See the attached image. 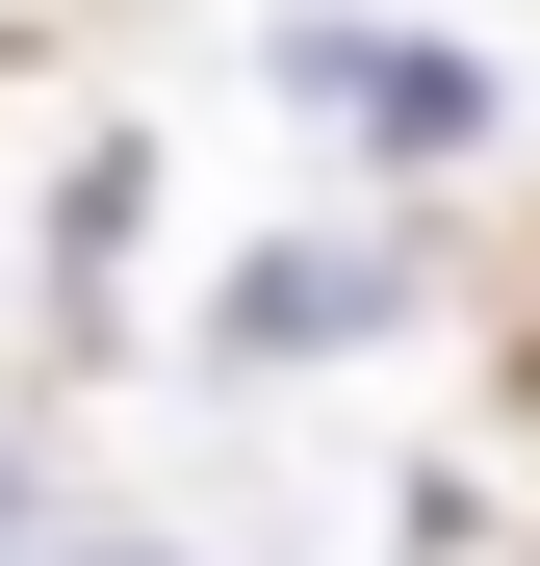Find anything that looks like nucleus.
<instances>
[{"mask_svg": "<svg viewBox=\"0 0 540 566\" xmlns=\"http://www.w3.org/2000/svg\"><path fill=\"white\" fill-rule=\"evenodd\" d=\"M284 77H309L335 129H387V155H464V52H412V27H309Z\"/></svg>", "mask_w": 540, "mask_h": 566, "instance_id": "nucleus-1", "label": "nucleus"}, {"mask_svg": "<svg viewBox=\"0 0 540 566\" xmlns=\"http://www.w3.org/2000/svg\"><path fill=\"white\" fill-rule=\"evenodd\" d=\"M387 283H412V258H257V310H232V335H257V360H284V335H360Z\"/></svg>", "mask_w": 540, "mask_h": 566, "instance_id": "nucleus-2", "label": "nucleus"}, {"mask_svg": "<svg viewBox=\"0 0 540 566\" xmlns=\"http://www.w3.org/2000/svg\"><path fill=\"white\" fill-rule=\"evenodd\" d=\"M515 412H540V310H515Z\"/></svg>", "mask_w": 540, "mask_h": 566, "instance_id": "nucleus-3", "label": "nucleus"}]
</instances>
